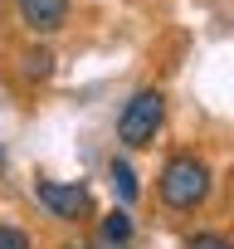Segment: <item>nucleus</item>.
Masks as SVG:
<instances>
[{
    "mask_svg": "<svg viewBox=\"0 0 234 249\" xmlns=\"http://www.w3.org/2000/svg\"><path fill=\"white\" fill-rule=\"evenodd\" d=\"M15 10H20V25L30 35H59L68 25L73 0H15Z\"/></svg>",
    "mask_w": 234,
    "mask_h": 249,
    "instance_id": "4",
    "label": "nucleus"
},
{
    "mask_svg": "<svg viewBox=\"0 0 234 249\" xmlns=\"http://www.w3.org/2000/svg\"><path fill=\"white\" fill-rule=\"evenodd\" d=\"M98 234H102L107 249H132V239H137V220H132V210H127V205H112V210L102 215Z\"/></svg>",
    "mask_w": 234,
    "mask_h": 249,
    "instance_id": "5",
    "label": "nucleus"
},
{
    "mask_svg": "<svg viewBox=\"0 0 234 249\" xmlns=\"http://www.w3.org/2000/svg\"><path fill=\"white\" fill-rule=\"evenodd\" d=\"M20 69H25V78H49L54 73V54L49 49H25L20 54Z\"/></svg>",
    "mask_w": 234,
    "mask_h": 249,
    "instance_id": "7",
    "label": "nucleus"
},
{
    "mask_svg": "<svg viewBox=\"0 0 234 249\" xmlns=\"http://www.w3.org/2000/svg\"><path fill=\"white\" fill-rule=\"evenodd\" d=\"M68 249H88V244H68Z\"/></svg>",
    "mask_w": 234,
    "mask_h": 249,
    "instance_id": "10",
    "label": "nucleus"
},
{
    "mask_svg": "<svg viewBox=\"0 0 234 249\" xmlns=\"http://www.w3.org/2000/svg\"><path fill=\"white\" fill-rule=\"evenodd\" d=\"M210 191H215V171H210V161L195 157V152H176V157L161 166V176H156V196H161V205L176 210V215L200 210V205L210 200Z\"/></svg>",
    "mask_w": 234,
    "mask_h": 249,
    "instance_id": "1",
    "label": "nucleus"
},
{
    "mask_svg": "<svg viewBox=\"0 0 234 249\" xmlns=\"http://www.w3.org/2000/svg\"><path fill=\"white\" fill-rule=\"evenodd\" d=\"M34 200L54 220H64V225H78V220L93 215V196H88L83 181H49V176H39L34 181Z\"/></svg>",
    "mask_w": 234,
    "mask_h": 249,
    "instance_id": "3",
    "label": "nucleus"
},
{
    "mask_svg": "<svg viewBox=\"0 0 234 249\" xmlns=\"http://www.w3.org/2000/svg\"><path fill=\"white\" fill-rule=\"evenodd\" d=\"M0 249H34V239L20 225H0Z\"/></svg>",
    "mask_w": 234,
    "mask_h": 249,
    "instance_id": "9",
    "label": "nucleus"
},
{
    "mask_svg": "<svg viewBox=\"0 0 234 249\" xmlns=\"http://www.w3.org/2000/svg\"><path fill=\"white\" fill-rule=\"evenodd\" d=\"M161 127H166V93L161 88H137L122 103V112H117V142L132 152L151 147Z\"/></svg>",
    "mask_w": 234,
    "mask_h": 249,
    "instance_id": "2",
    "label": "nucleus"
},
{
    "mask_svg": "<svg viewBox=\"0 0 234 249\" xmlns=\"http://www.w3.org/2000/svg\"><path fill=\"white\" fill-rule=\"evenodd\" d=\"M107 186H112V196L122 200L127 210H132V205H137V196H142L137 171H132V161H127V157H112V161H107Z\"/></svg>",
    "mask_w": 234,
    "mask_h": 249,
    "instance_id": "6",
    "label": "nucleus"
},
{
    "mask_svg": "<svg viewBox=\"0 0 234 249\" xmlns=\"http://www.w3.org/2000/svg\"><path fill=\"white\" fill-rule=\"evenodd\" d=\"M185 249H234V239L219 230H195V234H185Z\"/></svg>",
    "mask_w": 234,
    "mask_h": 249,
    "instance_id": "8",
    "label": "nucleus"
}]
</instances>
